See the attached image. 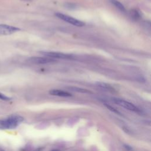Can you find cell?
<instances>
[{"label":"cell","instance_id":"6da1fadb","mask_svg":"<svg viewBox=\"0 0 151 151\" xmlns=\"http://www.w3.org/2000/svg\"><path fill=\"white\" fill-rule=\"evenodd\" d=\"M24 120V118L19 116H12L7 119L0 120V126L5 129H13Z\"/></svg>","mask_w":151,"mask_h":151},{"label":"cell","instance_id":"7a4b0ae2","mask_svg":"<svg viewBox=\"0 0 151 151\" xmlns=\"http://www.w3.org/2000/svg\"><path fill=\"white\" fill-rule=\"evenodd\" d=\"M55 15L60 18L61 20L64 21L65 22H67L70 24H72L74 26H77V27H83L85 25V23L82 21H80L79 19H77L76 18H74L70 15L63 14V13H60V12H56L55 13Z\"/></svg>","mask_w":151,"mask_h":151},{"label":"cell","instance_id":"3957f363","mask_svg":"<svg viewBox=\"0 0 151 151\" xmlns=\"http://www.w3.org/2000/svg\"><path fill=\"white\" fill-rule=\"evenodd\" d=\"M41 53L45 57L51 58H58V59H67V60H73L74 56L72 54H65L61 52L56 51H41Z\"/></svg>","mask_w":151,"mask_h":151},{"label":"cell","instance_id":"277c9868","mask_svg":"<svg viewBox=\"0 0 151 151\" xmlns=\"http://www.w3.org/2000/svg\"><path fill=\"white\" fill-rule=\"evenodd\" d=\"M112 101L116 104L130 111H133L136 113H139L140 112V110L139 109H138L136 106H134L133 104L126 101L124 100L119 99V98H113Z\"/></svg>","mask_w":151,"mask_h":151},{"label":"cell","instance_id":"5b68a950","mask_svg":"<svg viewBox=\"0 0 151 151\" xmlns=\"http://www.w3.org/2000/svg\"><path fill=\"white\" fill-rule=\"evenodd\" d=\"M27 61L34 64H45L54 63L56 60L55 59L47 57H32L28 58Z\"/></svg>","mask_w":151,"mask_h":151},{"label":"cell","instance_id":"8992f818","mask_svg":"<svg viewBox=\"0 0 151 151\" xmlns=\"http://www.w3.org/2000/svg\"><path fill=\"white\" fill-rule=\"evenodd\" d=\"M20 31V28L6 24H0V35H10Z\"/></svg>","mask_w":151,"mask_h":151},{"label":"cell","instance_id":"52a82bcc","mask_svg":"<svg viewBox=\"0 0 151 151\" xmlns=\"http://www.w3.org/2000/svg\"><path fill=\"white\" fill-rule=\"evenodd\" d=\"M49 93L52 96H60V97H71L72 96V94L70 93L69 92L58 90V89H52L50 90Z\"/></svg>","mask_w":151,"mask_h":151},{"label":"cell","instance_id":"ba28073f","mask_svg":"<svg viewBox=\"0 0 151 151\" xmlns=\"http://www.w3.org/2000/svg\"><path fill=\"white\" fill-rule=\"evenodd\" d=\"M96 85L100 87V88L106 90V91H108L110 92H114L115 91V89L109 84L106 83H104V82H97L96 83Z\"/></svg>","mask_w":151,"mask_h":151},{"label":"cell","instance_id":"9c48e42d","mask_svg":"<svg viewBox=\"0 0 151 151\" xmlns=\"http://www.w3.org/2000/svg\"><path fill=\"white\" fill-rule=\"evenodd\" d=\"M110 2L114 6H116L118 9H119L122 12H126V8L119 1L117 0H109Z\"/></svg>","mask_w":151,"mask_h":151},{"label":"cell","instance_id":"30bf717a","mask_svg":"<svg viewBox=\"0 0 151 151\" xmlns=\"http://www.w3.org/2000/svg\"><path fill=\"white\" fill-rule=\"evenodd\" d=\"M68 89H69L71 91H76V92H78V93H92V92L88 90L87 89H84L83 88H80V87H67Z\"/></svg>","mask_w":151,"mask_h":151},{"label":"cell","instance_id":"8fae6325","mask_svg":"<svg viewBox=\"0 0 151 151\" xmlns=\"http://www.w3.org/2000/svg\"><path fill=\"white\" fill-rule=\"evenodd\" d=\"M130 15L134 20H138L141 18V14L137 9L131 10L130 11Z\"/></svg>","mask_w":151,"mask_h":151},{"label":"cell","instance_id":"7c38bea8","mask_svg":"<svg viewBox=\"0 0 151 151\" xmlns=\"http://www.w3.org/2000/svg\"><path fill=\"white\" fill-rule=\"evenodd\" d=\"M104 105H105V106H106L109 110H110L111 111H112V112H113V113H116V114H119V115L122 116L121 113H120L119 110H117L116 109H115V108H114L113 107H112L111 106L109 105V104H104Z\"/></svg>","mask_w":151,"mask_h":151},{"label":"cell","instance_id":"4fadbf2b","mask_svg":"<svg viewBox=\"0 0 151 151\" xmlns=\"http://www.w3.org/2000/svg\"><path fill=\"white\" fill-rule=\"evenodd\" d=\"M0 99L2 100H5V101H8L10 100L11 99L5 95H4V94L0 93Z\"/></svg>","mask_w":151,"mask_h":151},{"label":"cell","instance_id":"5bb4252c","mask_svg":"<svg viewBox=\"0 0 151 151\" xmlns=\"http://www.w3.org/2000/svg\"><path fill=\"white\" fill-rule=\"evenodd\" d=\"M124 147H125L126 149H127V150H131V149H132V147H131L130 146L127 145H124Z\"/></svg>","mask_w":151,"mask_h":151},{"label":"cell","instance_id":"9a60e30c","mask_svg":"<svg viewBox=\"0 0 151 151\" xmlns=\"http://www.w3.org/2000/svg\"><path fill=\"white\" fill-rule=\"evenodd\" d=\"M41 150H42V148L41 147H39V148L37 149L36 150H35L34 151H41Z\"/></svg>","mask_w":151,"mask_h":151},{"label":"cell","instance_id":"2e32d148","mask_svg":"<svg viewBox=\"0 0 151 151\" xmlns=\"http://www.w3.org/2000/svg\"><path fill=\"white\" fill-rule=\"evenodd\" d=\"M51 151H60V150H58V149H53V150H52Z\"/></svg>","mask_w":151,"mask_h":151},{"label":"cell","instance_id":"e0dca14e","mask_svg":"<svg viewBox=\"0 0 151 151\" xmlns=\"http://www.w3.org/2000/svg\"><path fill=\"white\" fill-rule=\"evenodd\" d=\"M1 151H4V150H1Z\"/></svg>","mask_w":151,"mask_h":151}]
</instances>
